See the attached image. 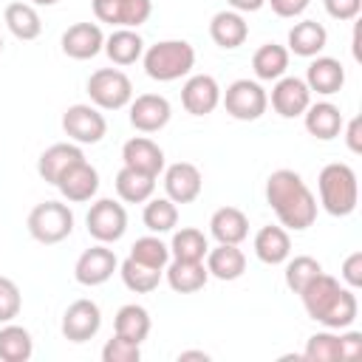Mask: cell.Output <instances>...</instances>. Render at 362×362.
I'll list each match as a JSON object with an SVG mask.
<instances>
[{
    "label": "cell",
    "mask_w": 362,
    "mask_h": 362,
    "mask_svg": "<svg viewBox=\"0 0 362 362\" xmlns=\"http://www.w3.org/2000/svg\"><path fill=\"white\" fill-rule=\"evenodd\" d=\"M266 204L274 209L283 229L303 232L317 221V198L294 170H274L266 178Z\"/></svg>",
    "instance_id": "6da1fadb"
},
{
    "label": "cell",
    "mask_w": 362,
    "mask_h": 362,
    "mask_svg": "<svg viewBox=\"0 0 362 362\" xmlns=\"http://www.w3.org/2000/svg\"><path fill=\"white\" fill-rule=\"evenodd\" d=\"M300 300H303V308L305 314L331 328V331H345L354 325L356 314H359V303H356V294L354 288L348 286H339L337 277L320 272L303 291H300Z\"/></svg>",
    "instance_id": "7a4b0ae2"
},
{
    "label": "cell",
    "mask_w": 362,
    "mask_h": 362,
    "mask_svg": "<svg viewBox=\"0 0 362 362\" xmlns=\"http://www.w3.org/2000/svg\"><path fill=\"white\" fill-rule=\"evenodd\" d=\"M317 189H320V206L328 215H334V218H348L356 209V204H359L356 173L348 164H342V161L325 164L320 170Z\"/></svg>",
    "instance_id": "3957f363"
},
{
    "label": "cell",
    "mask_w": 362,
    "mask_h": 362,
    "mask_svg": "<svg viewBox=\"0 0 362 362\" xmlns=\"http://www.w3.org/2000/svg\"><path fill=\"white\" fill-rule=\"evenodd\" d=\"M144 74L156 82H175L195 65V48L187 40H161L141 54Z\"/></svg>",
    "instance_id": "277c9868"
},
{
    "label": "cell",
    "mask_w": 362,
    "mask_h": 362,
    "mask_svg": "<svg viewBox=\"0 0 362 362\" xmlns=\"http://www.w3.org/2000/svg\"><path fill=\"white\" fill-rule=\"evenodd\" d=\"M25 226L37 243L54 246V243H62L74 232V212L62 201H42L28 212Z\"/></svg>",
    "instance_id": "5b68a950"
},
{
    "label": "cell",
    "mask_w": 362,
    "mask_h": 362,
    "mask_svg": "<svg viewBox=\"0 0 362 362\" xmlns=\"http://www.w3.org/2000/svg\"><path fill=\"white\" fill-rule=\"evenodd\" d=\"M85 88H88L90 105H96L99 110H122L133 99V82L119 68H99V71H93L88 76Z\"/></svg>",
    "instance_id": "8992f818"
},
{
    "label": "cell",
    "mask_w": 362,
    "mask_h": 362,
    "mask_svg": "<svg viewBox=\"0 0 362 362\" xmlns=\"http://www.w3.org/2000/svg\"><path fill=\"white\" fill-rule=\"evenodd\" d=\"M221 102L226 113L238 122H257L269 107V93L255 79H235L223 93Z\"/></svg>",
    "instance_id": "52a82bcc"
},
{
    "label": "cell",
    "mask_w": 362,
    "mask_h": 362,
    "mask_svg": "<svg viewBox=\"0 0 362 362\" xmlns=\"http://www.w3.org/2000/svg\"><path fill=\"white\" fill-rule=\"evenodd\" d=\"M85 226L96 243H116L127 232V212L119 201L99 198L96 204H90V209L85 215Z\"/></svg>",
    "instance_id": "ba28073f"
},
{
    "label": "cell",
    "mask_w": 362,
    "mask_h": 362,
    "mask_svg": "<svg viewBox=\"0 0 362 362\" xmlns=\"http://www.w3.org/2000/svg\"><path fill=\"white\" fill-rule=\"evenodd\" d=\"M62 130L74 144H99L107 133V122L96 105L76 102L62 113Z\"/></svg>",
    "instance_id": "9c48e42d"
},
{
    "label": "cell",
    "mask_w": 362,
    "mask_h": 362,
    "mask_svg": "<svg viewBox=\"0 0 362 362\" xmlns=\"http://www.w3.org/2000/svg\"><path fill=\"white\" fill-rule=\"evenodd\" d=\"M102 328V311L93 300L82 297V300H74L65 314H62V322H59V331L68 342H88L99 334Z\"/></svg>",
    "instance_id": "30bf717a"
},
{
    "label": "cell",
    "mask_w": 362,
    "mask_h": 362,
    "mask_svg": "<svg viewBox=\"0 0 362 362\" xmlns=\"http://www.w3.org/2000/svg\"><path fill=\"white\" fill-rule=\"evenodd\" d=\"M119 269V260H116V252L107 249V243H96L90 249H85L79 257H76V266H74V277L79 286H102L113 277V272Z\"/></svg>",
    "instance_id": "8fae6325"
},
{
    "label": "cell",
    "mask_w": 362,
    "mask_h": 362,
    "mask_svg": "<svg viewBox=\"0 0 362 362\" xmlns=\"http://www.w3.org/2000/svg\"><path fill=\"white\" fill-rule=\"evenodd\" d=\"M54 187L59 189V195H62L68 204H85V201H90V198L96 195V189H99V173H96L93 164H88V158H82V161L71 164V167L59 175V181H57Z\"/></svg>",
    "instance_id": "7c38bea8"
},
{
    "label": "cell",
    "mask_w": 362,
    "mask_h": 362,
    "mask_svg": "<svg viewBox=\"0 0 362 362\" xmlns=\"http://www.w3.org/2000/svg\"><path fill=\"white\" fill-rule=\"evenodd\" d=\"M204 189V175L189 161H175L164 167V192L173 204H192Z\"/></svg>",
    "instance_id": "4fadbf2b"
},
{
    "label": "cell",
    "mask_w": 362,
    "mask_h": 362,
    "mask_svg": "<svg viewBox=\"0 0 362 362\" xmlns=\"http://www.w3.org/2000/svg\"><path fill=\"white\" fill-rule=\"evenodd\" d=\"M181 105L192 116H209L221 105V85L209 74H192L181 88Z\"/></svg>",
    "instance_id": "5bb4252c"
},
{
    "label": "cell",
    "mask_w": 362,
    "mask_h": 362,
    "mask_svg": "<svg viewBox=\"0 0 362 362\" xmlns=\"http://www.w3.org/2000/svg\"><path fill=\"white\" fill-rule=\"evenodd\" d=\"M311 105V90L300 76H280L272 88V107L283 119H297Z\"/></svg>",
    "instance_id": "9a60e30c"
},
{
    "label": "cell",
    "mask_w": 362,
    "mask_h": 362,
    "mask_svg": "<svg viewBox=\"0 0 362 362\" xmlns=\"http://www.w3.org/2000/svg\"><path fill=\"white\" fill-rule=\"evenodd\" d=\"M170 116H173V107L161 93H141L130 99V124L139 133H158L161 127H167Z\"/></svg>",
    "instance_id": "2e32d148"
},
{
    "label": "cell",
    "mask_w": 362,
    "mask_h": 362,
    "mask_svg": "<svg viewBox=\"0 0 362 362\" xmlns=\"http://www.w3.org/2000/svg\"><path fill=\"white\" fill-rule=\"evenodd\" d=\"M59 45H62V54L71 59H93L105 48V34L99 23H74L65 28Z\"/></svg>",
    "instance_id": "e0dca14e"
},
{
    "label": "cell",
    "mask_w": 362,
    "mask_h": 362,
    "mask_svg": "<svg viewBox=\"0 0 362 362\" xmlns=\"http://www.w3.org/2000/svg\"><path fill=\"white\" fill-rule=\"evenodd\" d=\"M122 164L158 178V173H164V164H167V161H164V150H161L153 139H147V136H133V139H127V141L122 144Z\"/></svg>",
    "instance_id": "ac0fdd59"
},
{
    "label": "cell",
    "mask_w": 362,
    "mask_h": 362,
    "mask_svg": "<svg viewBox=\"0 0 362 362\" xmlns=\"http://www.w3.org/2000/svg\"><path fill=\"white\" fill-rule=\"evenodd\" d=\"M305 85L311 93L334 96L345 85V68L334 57H311V65L305 71Z\"/></svg>",
    "instance_id": "d6986e66"
},
{
    "label": "cell",
    "mask_w": 362,
    "mask_h": 362,
    "mask_svg": "<svg viewBox=\"0 0 362 362\" xmlns=\"http://www.w3.org/2000/svg\"><path fill=\"white\" fill-rule=\"evenodd\" d=\"M82 158H85V153H82L79 144H74V141H57V144H51V147H45V150L40 153V158H37V173H40L42 181L57 184L59 175H62L71 164H76V161H82Z\"/></svg>",
    "instance_id": "ffe728a7"
},
{
    "label": "cell",
    "mask_w": 362,
    "mask_h": 362,
    "mask_svg": "<svg viewBox=\"0 0 362 362\" xmlns=\"http://www.w3.org/2000/svg\"><path fill=\"white\" fill-rule=\"evenodd\" d=\"M164 274H167V286L175 294H195L209 280V272H206L204 260H178V257H173L164 266Z\"/></svg>",
    "instance_id": "44dd1931"
},
{
    "label": "cell",
    "mask_w": 362,
    "mask_h": 362,
    "mask_svg": "<svg viewBox=\"0 0 362 362\" xmlns=\"http://www.w3.org/2000/svg\"><path fill=\"white\" fill-rule=\"evenodd\" d=\"M209 37L218 48H240L249 37V23L240 11H232V8H223L218 11L212 20H209Z\"/></svg>",
    "instance_id": "7402d4cb"
},
{
    "label": "cell",
    "mask_w": 362,
    "mask_h": 362,
    "mask_svg": "<svg viewBox=\"0 0 362 362\" xmlns=\"http://www.w3.org/2000/svg\"><path fill=\"white\" fill-rule=\"evenodd\" d=\"M303 122H305V130L314 139H320V141L337 139L342 133V124H345L342 110L334 102H314V105H308L305 113H303Z\"/></svg>",
    "instance_id": "603a6c76"
},
{
    "label": "cell",
    "mask_w": 362,
    "mask_h": 362,
    "mask_svg": "<svg viewBox=\"0 0 362 362\" xmlns=\"http://www.w3.org/2000/svg\"><path fill=\"white\" fill-rule=\"evenodd\" d=\"M209 235L218 243H235L240 246L249 238V218L238 206H221L209 218Z\"/></svg>",
    "instance_id": "cb8c5ba5"
},
{
    "label": "cell",
    "mask_w": 362,
    "mask_h": 362,
    "mask_svg": "<svg viewBox=\"0 0 362 362\" xmlns=\"http://www.w3.org/2000/svg\"><path fill=\"white\" fill-rule=\"evenodd\" d=\"M255 255L260 263L266 266H280L291 257V238H288V229L283 226H260L257 235H255Z\"/></svg>",
    "instance_id": "d4e9b609"
},
{
    "label": "cell",
    "mask_w": 362,
    "mask_h": 362,
    "mask_svg": "<svg viewBox=\"0 0 362 362\" xmlns=\"http://www.w3.org/2000/svg\"><path fill=\"white\" fill-rule=\"evenodd\" d=\"M325 45H328V31L317 20H300L288 28V51L294 57H305V59L320 57Z\"/></svg>",
    "instance_id": "484cf974"
},
{
    "label": "cell",
    "mask_w": 362,
    "mask_h": 362,
    "mask_svg": "<svg viewBox=\"0 0 362 362\" xmlns=\"http://www.w3.org/2000/svg\"><path fill=\"white\" fill-rule=\"evenodd\" d=\"M206 272L215 280L232 283V280L243 277V272H246V255L235 243H218L215 249L206 252Z\"/></svg>",
    "instance_id": "4316f807"
},
{
    "label": "cell",
    "mask_w": 362,
    "mask_h": 362,
    "mask_svg": "<svg viewBox=\"0 0 362 362\" xmlns=\"http://www.w3.org/2000/svg\"><path fill=\"white\" fill-rule=\"evenodd\" d=\"M107 59L113 65H133L141 59L144 54V40L136 28H113L107 37H105V48Z\"/></svg>",
    "instance_id": "83f0119b"
},
{
    "label": "cell",
    "mask_w": 362,
    "mask_h": 362,
    "mask_svg": "<svg viewBox=\"0 0 362 362\" xmlns=\"http://www.w3.org/2000/svg\"><path fill=\"white\" fill-rule=\"evenodd\" d=\"M3 20H6L8 31L23 42L37 40L42 34V20H40V14H37V8L31 3H23V0L8 3L6 11H3Z\"/></svg>",
    "instance_id": "f1b7e54d"
},
{
    "label": "cell",
    "mask_w": 362,
    "mask_h": 362,
    "mask_svg": "<svg viewBox=\"0 0 362 362\" xmlns=\"http://www.w3.org/2000/svg\"><path fill=\"white\" fill-rule=\"evenodd\" d=\"M286 68H288V48H283L277 42H263L252 54V71L260 82H274V79L286 76Z\"/></svg>",
    "instance_id": "f546056e"
},
{
    "label": "cell",
    "mask_w": 362,
    "mask_h": 362,
    "mask_svg": "<svg viewBox=\"0 0 362 362\" xmlns=\"http://www.w3.org/2000/svg\"><path fill=\"white\" fill-rule=\"evenodd\" d=\"M116 192L124 204H144L147 198H153L156 192V175H147V173H139L133 167H124L116 173Z\"/></svg>",
    "instance_id": "4dcf8cb0"
},
{
    "label": "cell",
    "mask_w": 362,
    "mask_h": 362,
    "mask_svg": "<svg viewBox=\"0 0 362 362\" xmlns=\"http://www.w3.org/2000/svg\"><path fill=\"white\" fill-rule=\"evenodd\" d=\"M150 311L144 308V305H136V303H127V305H122L119 311H116V317H113V331L119 334V337H124V339H133V342H144L147 339V334H150Z\"/></svg>",
    "instance_id": "1f68e13d"
},
{
    "label": "cell",
    "mask_w": 362,
    "mask_h": 362,
    "mask_svg": "<svg viewBox=\"0 0 362 362\" xmlns=\"http://www.w3.org/2000/svg\"><path fill=\"white\" fill-rule=\"evenodd\" d=\"M34 354V339L28 334V328L14 325V322H3L0 328V359L3 362H28Z\"/></svg>",
    "instance_id": "d6a6232c"
},
{
    "label": "cell",
    "mask_w": 362,
    "mask_h": 362,
    "mask_svg": "<svg viewBox=\"0 0 362 362\" xmlns=\"http://www.w3.org/2000/svg\"><path fill=\"white\" fill-rule=\"evenodd\" d=\"M119 274H122V283L133 291V294H150L158 288L161 283V269H153V266H144L139 260H133L130 255L119 263Z\"/></svg>",
    "instance_id": "836d02e7"
},
{
    "label": "cell",
    "mask_w": 362,
    "mask_h": 362,
    "mask_svg": "<svg viewBox=\"0 0 362 362\" xmlns=\"http://www.w3.org/2000/svg\"><path fill=\"white\" fill-rule=\"evenodd\" d=\"M144 226L153 235H164L173 232L178 226V204H173L167 195L164 198H147L144 201V212H141Z\"/></svg>",
    "instance_id": "e575fe53"
},
{
    "label": "cell",
    "mask_w": 362,
    "mask_h": 362,
    "mask_svg": "<svg viewBox=\"0 0 362 362\" xmlns=\"http://www.w3.org/2000/svg\"><path fill=\"white\" fill-rule=\"evenodd\" d=\"M209 252V243H206V235L195 226H184L173 235L170 240V255L178 257V260H204Z\"/></svg>",
    "instance_id": "d590c367"
},
{
    "label": "cell",
    "mask_w": 362,
    "mask_h": 362,
    "mask_svg": "<svg viewBox=\"0 0 362 362\" xmlns=\"http://www.w3.org/2000/svg\"><path fill=\"white\" fill-rule=\"evenodd\" d=\"M303 359L308 362H337L342 359V348H339V334H334L331 328L317 331L305 339V351Z\"/></svg>",
    "instance_id": "8d00e7d4"
},
{
    "label": "cell",
    "mask_w": 362,
    "mask_h": 362,
    "mask_svg": "<svg viewBox=\"0 0 362 362\" xmlns=\"http://www.w3.org/2000/svg\"><path fill=\"white\" fill-rule=\"evenodd\" d=\"M130 257L164 272V266L170 263V246L158 235H144V238H136V243L130 246Z\"/></svg>",
    "instance_id": "74e56055"
},
{
    "label": "cell",
    "mask_w": 362,
    "mask_h": 362,
    "mask_svg": "<svg viewBox=\"0 0 362 362\" xmlns=\"http://www.w3.org/2000/svg\"><path fill=\"white\" fill-rule=\"evenodd\" d=\"M322 272V263L317 260V257H311V255H297V257H288L286 260V286L294 291V294H300L317 274Z\"/></svg>",
    "instance_id": "f35d334b"
},
{
    "label": "cell",
    "mask_w": 362,
    "mask_h": 362,
    "mask_svg": "<svg viewBox=\"0 0 362 362\" xmlns=\"http://www.w3.org/2000/svg\"><path fill=\"white\" fill-rule=\"evenodd\" d=\"M139 359H141V345L119 334H113L102 348V362H139Z\"/></svg>",
    "instance_id": "ab89813d"
},
{
    "label": "cell",
    "mask_w": 362,
    "mask_h": 362,
    "mask_svg": "<svg viewBox=\"0 0 362 362\" xmlns=\"http://www.w3.org/2000/svg\"><path fill=\"white\" fill-rule=\"evenodd\" d=\"M23 308V297H20V288L11 277H3L0 274V325L3 322H11Z\"/></svg>",
    "instance_id": "60d3db41"
},
{
    "label": "cell",
    "mask_w": 362,
    "mask_h": 362,
    "mask_svg": "<svg viewBox=\"0 0 362 362\" xmlns=\"http://www.w3.org/2000/svg\"><path fill=\"white\" fill-rule=\"evenodd\" d=\"M153 14V0H122V25L119 28H139Z\"/></svg>",
    "instance_id": "b9f144b4"
},
{
    "label": "cell",
    "mask_w": 362,
    "mask_h": 362,
    "mask_svg": "<svg viewBox=\"0 0 362 362\" xmlns=\"http://www.w3.org/2000/svg\"><path fill=\"white\" fill-rule=\"evenodd\" d=\"M322 3H325L328 17H334V20H339V23L356 20L359 11H362V0H322Z\"/></svg>",
    "instance_id": "7bdbcfd3"
},
{
    "label": "cell",
    "mask_w": 362,
    "mask_h": 362,
    "mask_svg": "<svg viewBox=\"0 0 362 362\" xmlns=\"http://www.w3.org/2000/svg\"><path fill=\"white\" fill-rule=\"evenodd\" d=\"M93 6V17L99 23H110V25H122V0H90Z\"/></svg>",
    "instance_id": "ee69618b"
},
{
    "label": "cell",
    "mask_w": 362,
    "mask_h": 362,
    "mask_svg": "<svg viewBox=\"0 0 362 362\" xmlns=\"http://www.w3.org/2000/svg\"><path fill=\"white\" fill-rule=\"evenodd\" d=\"M339 277H342L345 286L354 288V291L362 286V252H351V255L342 260V272H339Z\"/></svg>",
    "instance_id": "f6af8a7d"
},
{
    "label": "cell",
    "mask_w": 362,
    "mask_h": 362,
    "mask_svg": "<svg viewBox=\"0 0 362 362\" xmlns=\"http://www.w3.org/2000/svg\"><path fill=\"white\" fill-rule=\"evenodd\" d=\"M266 3L272 6V11H274L277 17L291 20V17H300V14L308 8L311 0H266Z\"/></svg>",
    "instance_id": "bcb514c9"
},
{
    "label": "cell",
    "mask_w": 362,
    "mask_h": 362,
    "mask_svg": "<svg viewBox=\"0 0 362 362\" xmlns=\"http://www.w3.org/2000/svg\"><path fill=\"white\" fill-rule=\"evenodd\" d=\"M339 348H342V359H356L362 354V334L359 331L339 334Z\"/></svg>",
    "instance_id": "7dc6e473"
},
{
    "label": "cell",
    "mask_w": 362,
    "mask_h": 362,
    "mask_svg": "<svg viewBox=\"0 0 362 362\" xmlns=\"http://www.w3.org/2000/svg\"><path fill=\"white\" fill-rule=\"evenodd\" d=\"M345 127V144H348V150L351 153H362V119L359 116H354L348 124H342Z\"/></svg>",
    "instance_id": "c3c4849f"
},
{
    "label": "cell",
    "mask_w": 362,
    "mask_h": 362,
    "mask_svg": "<svg viewBox=\"0 0 362 362\" xmlns=\"http://www.w3.org/2000/svg\"><path fill=\"white\" fill-rule=\"evenodd\" d=\"M226 3H229L232 11H240V14H246V11H260V8L266 6V0H226Z\"/></svg>",
    "instance_id": "681fc988"
},
{
    "label": "cell",
    "mask_w": 362,
    "mask_h": 362,
    "mask_svg": "<svg viewBox=\"0 0 362 362\" xmlns=\"http://www.w3.org/2000/svg\"><path fill=\"white\" fill-rule=\"evenodd\" d=\"M178 359H181V362H184V359H201V362H206L209 354H204V351H181Z\"/></svg>",
    "instance_id": "f907efd6"
},
{
    "label": "cell",
    "mask_w": 362,
    "mask_h": 362,
    "mask_svg": "<svg viewBox=\"0 0 362 362\" xmlns=\"http://www.w3.org/2000/svg\"><path fill=\"white\" fill-rule=\"evenodd\" d=\"M54 3H59V0H31V6H54Z\"/></svg>",
    "instance_id": "816d5d0a"
},
{
    "label": "cell",
    "mask_w": 362,
    "mask_h": 362,
    "mask_svg": "<svg viewBox=\"0 0 362 362\" xmlns=\"http://www.w3.org/2000/svg\"><path fill=\"white\" fill-rule=\"evenodd\" d=\"M0 54H3V37H0Z\"/></svg>",
    "instance_id": "f5cc1de1"
}]
</instances>
